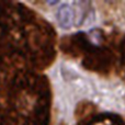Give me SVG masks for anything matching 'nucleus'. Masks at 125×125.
I'll use <instances>...</instances> for the list:
<instances>
[{
    "mask_svg": "<svg viewBox=\"0 0 125 125\" xmlns=\"http://www.w3.org/2000/svg\"><path fill=\"white\" fill-rule=\"evenodd\" d=\"M57 20L62 28L68 29L73 22V9L68 4H62L57 10Z\"/></svg>",
    "mask_w": 125,
    "mask_h": 125,
    "instance_id": "1",
    "label": "nucleus"
}]
</instances>
